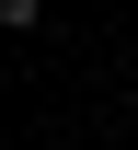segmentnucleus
<instances>
[{"mask_svg":"<svg viewBox=\"0 0 138 150\" xmlns=\"http://www.w3.org/2000/svg\"><path fill=\"white\" fill-rule=\"evenodd\" d=\"M35 12H46V0H0V23H35Z\"/></svg>","mask_w":138,"mask_h":150,"instance_id":"nucleus-1","label":"nucleus"}]
</instances>
